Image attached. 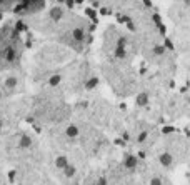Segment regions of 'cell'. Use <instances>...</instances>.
Instances as JSON below:
<instances>
[{
	"mask_svg": "<svg viewBox=\"0 0 190 185\" xmlns=\"http://www.w3.org/2000/svg\"><path fill=\"white\" fill-rule=\"evenodd\" d=\"M160 162H162V165H170L172 164V157H170L169 154H164L160 157Z\"/></svg>",
	"mask_w": 190,
	"mask_h": 185,
	"instance_id": "6da1fadb",
	"label": "cell"
},
{
	"mask_svg": "<svg viewBox=\"0 0 190 185\" xmlns=\"http://www.w3.org/2000/svg\"><path fill=\"white\" fill-rule=\"evenodd\" d=\"M67 135H68V137H77V135H78V129H77V127H73V125H70V127L67 129Z\"/></svg>",
	"mask_w": 190,
	"mask_h": 185,
	"instance_id": "7a4b0ae2",
	"label": "cell"
},
{
	"mask_svg": "<svg viewBox=\"0 0 190 185\" xmlns=\"http://www.w3.org/2000/svg\"><path fill=\"white\" fill-rule=\"evenodd\" d=\"M57 165H58L60 169H65V167H67V159H65V157H58V159H57Z\"/></svg>",
	"mask_w": 190,
	"mask_h": 185,
	"instance_id": "3957f363",
	"label": "cell"
},
{
	"mask_svg": "<svg viewBox=\"0 0 190 185\" xmlns=\"http://www.w3.org/2000/svg\"><path fill=\"white\" fill-rule=\"evenodd\" d=\"M135 164H137L135 157H127V162H125V165H127V167H135Z\"/></svg>",
	"mask_w": 190,
	"mask_h": 185,
	"instance_id": "277c9868",
	"label": "cell"
},
{
	"mask_svg": "<svg viewBox=\"0 0 190 185\" xmlns=\"http://www.w3.org/2000/svg\"><path fill=\"white\" fill-rule=\"evenodd\" d=\"M95 85H97V78H92V80L87 83V88H92V87H95Z\"/></svg>",
	"mask_w": 190,
	"mask_h": 185,
	"instance_id": "5b68a950",
	"label": "cell"
},
{
	"mask_svg": "<svg viewBox=\"0 0 190 185\" xmlns=\"http://www.w3.org/2000/svg\"><path fill=\"white\" fill-rule=\"evenodd\" d=\"M58 82H60V77H52L50 78V85H57Z\"/></svg>",
	"mask_w": 190,
	"mask_h": 185,
	"instance_id": "8992f818",
	"label": "cell"
}]
</instances>
